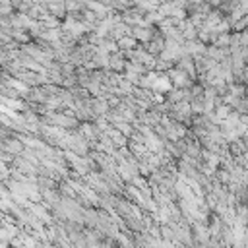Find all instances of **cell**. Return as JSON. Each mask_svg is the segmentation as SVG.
Masks as SVG:
<instances>
[{"label":"cell","mask_w":248,"mask_h":248,"mask_svg":"<svg viewBox=\"0 0 248 248\" xmlns=\"http://www.w3.org/2000/svg\"><path fill=\"white\" fill-rule=\"evenodd\" d=\"M136 39H141V41H151V39H153V33H151V29L141 27V29H138V31H136Z\"/></svg>","instance_id":"obj_1"},{"label":"cell","mask_w":248,"mask_h":248,"mask_svg":"<svg viewBox=\"0 0 248 248\" xmlns=\"http://www.w3.org/2000/svg\"><path fill=\"white\" fill-rule=\"evenodd\" d=\"M120 45H122V48H132L136 45V41L134 39H120Z\"/></svg>","instance_id":"obj_2"}]
</instances>
